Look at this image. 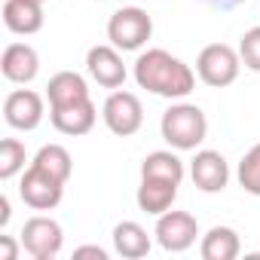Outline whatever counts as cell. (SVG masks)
<instances>
[{"instance_id":"obj_1","label":"cell","mask_w":260,"mask_h":260,"mask_svg":"<svg viewBox=\"0 0 260 260\" xmlns=\"http://www.w3.org/2000/svg\"><path fill=\"white\" fill-rule=\"evenodd\" d=\"M135 83L159 98H187L196 89V74L187 61L166 49H147L135 58Z\"/></svg>"},{"instance_id":"obj_2","label":"cell","mask_w":260,"mask_h":260,"mask_svg":"<svg viewBox=\"0 0 260 260\" xmlns=\"http://www.w3.org/2000/svg\"><path fill=\"white\" fill-rule=\"evenodd\" d=\"M159 132L172 150H196L208 135V119H205L202 107L178 101L162 113Z\"/></svg>"},{"instance_id":"obj_3","label":"cell","mask_w":260,"mask_h":260,"mask_svg":"<svg viewBox=\"0 0 260 260\" xmlns=\"http://www.w3.org/2000/svg\"><path fill=\"white\" fill-rule=\"evenodd\" d=\"M153 37V19L141 7H122L107 22V40L119 52H138Z\"/></svg>"},{"instance_id":"obj_4","label":"cell","mask_w":260,"mask_h":260,"mask_svg":"<svg viewBox=\"0 0 260 260\" xmlns=\"http://www.w3.org/2000/svg\"><path fill=\"white\" fill-rule=\"evenodd\" d=\"M239 71H242V55H239V49H233L226 43H208L196 58V77L211 89L233 86Z\"/></svg>"},{"instance_id":"obj_5","label":"cell","mask_w":260,"mask_h":260,"mask_svg":"<svg viewBox=\"0 0 260 260\" xmlns=\"http://www.w3.org/2000/svg\"><path fill=\"white\" fill-rule=\"evenodd\" d=\"M101 119L104 125L116 138H132L138 128L144 125V107H141V98L135 92H110L104 107H101Z\"/></svg>"},{"instance_id":"obj_6","label":"cell","mask_w":260,"mask_h":260,"mask_svg":"<svg viewBox=\"0 0 260 260\" xmlns=\"http://www.w3.org/2000/svg\"><path fill=\"white\" fill-rule=\"evenodd\" d=\"M19 242L34 260H52V257H58V251L64 245V230L58 220H52L46 214H34L25 220Z\"/></svg>"},{"instance_id":"obj_7","label":"cell","mask_w":260,"mask_h":260,"mask_svg":"<svg viewBox=\"0 0 260 260\" xmlns=\"http://www.w3.org/2000/svg\"><path fill=\"white\" fill-rule=\"evenodd\" d=\"M19 196L34 211H52L64 196V181L52 178L49 172H43L37 166H28V172L22 175V184H19Z\"/></svg>"},{"instance_id":"obj_8","label":"cell","mask_w":260,"mask_h":260,"mask_svg":"<svg viewBox=\"0 0 260 260\" xmlns=\"http://www.w3.org/2000/svg\"><path fill=\"white\" fill-rule=\"evenodd\" d=\"M156 242L162 251H172V254H181L187 248L196 245V236H199V223L190 211H166L159 214L156 220V230H153Z\"/></svg>"},{"instance_id":"obj_9","label":"cell","mask_w":260,"mask_h":260,"mask_svg":"<svg viewBox=\"0 0 260 260\" xmlns=\"http://www.w3.org/2000/svg\"><path fill=\"white\" fill-rule=\"evenodd\" d=\"M43 98L34 89H16L4 98V119L16 132H34L43 122Z\"/></svg>"},{"instance_id":"obj_10","label":"cell","mask_w":260,"mask_h":260,"mask_svg":"<svg viewBox=\"0 0 260 260\" xmlns=\"http://www.w3.org/2000/svg\"><path fill=\"white\" fill-rule=\"evenodd\" d=\"M86 71H89V77H92L98 86H104V89H119V86L125 83V77H128V71H125V64H122V55H119V49H116L113 43L92 46V49L86 52Z\"/></svg>"},{"instance_id":"obj_11","label":"cell","mask_w":260,"mask_h":260,"mask_svg":"<svg viewBox=\"0 0 260 260\" xmlns=\"http://www.w3.org/2000/svg\"><path fill=\"white\" fill-rule=\"evenodd\" d=\"M49 119L55 125V132L71 135V138H80V135L92 132V125L98 119V110H95L92 98H80V101H71V104L49 107Z\"/></svg>"},{"instance_id":"obj_12","label":"cell","mask_w":260,"mask_h":260,"mask_svg":"<svg viewBox=\"0 0 260 260\" xmlns=\"http://www.w3.org/2000/svg\"><path fill=\"white\" fill-rule=\"evenodd\" d=\"M190 178L202 193H220L230 184V166L217 150H196L190 162Z\"/></svg>"},{"instance_id":"obj_13","label":"cell","mask_w":260,"mask_h":260,"mask_svg":"<svg viewBox=\"0 0 260 260\" xmlns=\"http://www.w3.org/2000/svg\"><path fill=\"white\" fill-rule=\"evenodd\" d=\"M0 71L4 77L16 86H28L37 74H40V55L34 46L28 43H10L0 55Z\"/></svg>"},{"instance_id":"obj_14","label":"cell","mask_w":260,"mask_h":260,"mask_svg":"<svg viewBox=\"0 0 260 260\" xmlns=\"http://www.w3.org/2000/svg\"><path fill=\"white\" fill-rule=\"evenodd\" d=\"M178 187H181V184H172V181L141 178V187H138V193H135L138 208H141L144 214H153V217L166 214V211L175 205V199H178Z\"/></svg>"},{"instance_id":"obj_15","label":"cell","mask_w":260,"mask_h":260,"mask_svg":"<svg viewBox=\"0 0 260 260\" xmlns=\"http://www.w3.org/2000/svg\"><path fill=\"white\" fill-rule=\"evenodd\" d=\"M4 25L22 37L37 34L43 28V4H37V0H7L4 4Z\"/></svg>"},{"instance_id":"obj_16","label":"cell","mask_w":260,"mask_h":260,"mask_svg":"<svg viewBox=\"0 0 260 260\" xmlns=\"http://www.w3.org/2000/svg\"><path fill=\"white\" fill-rule=\"evenodd\" d=\"M150 233L135 223V220H122L113 226V248L119 257H128V260H138V257H147L150 254Z\"/></svg>"},{"instance_id":"obj_17","label":"cell","mask_w":260,"mask_h":260,"mask_svg":"<svg viewBox=\"0 0 260 260\" xmlns=\"http://www.w3.org/2000/svg\"><path fill=\"white\" fill-rule=\"evenodd\" d=\"M239 251H242V242L233 226H211L199 242L202 260H236Z\"/></svg>"},{"instance_id":"obj_18","label":"cell","mask_w":260,"mask_h":260,"mask_svg":"<svg viewBox=\"0 0 260 260\" xmlns=\"http://www.w3.org/2000/svg\"><path fill=\"white\" fill-rule=\"evenodd\" d=\"M46 98H49V107L71 104V101L89 98V86H86V80H83L77 71H58V74L49 77V83H46Z\"/></svg>"},{"instance_id":"obj_19","label":"cell","mask_w":260,"mask_h":260,"mask_svg":"<svg viewBox=\"0 0 260 260\" xmlns=\"http://www.w3.org/2000/svg\"><path fill=\"white\" fill-rule=\"evenodd\" d=\"M187 175L184 169V159L172 150H153L144 156L141 162V178H159V181H172V184H181Z\"/></svg>"},{"instance_id":"obj_20","label":"cell","mask_w":260,"mask_h":260,"mask_svg":"<svg viewBox=\"0 0 260 260\" xmlns=\"http://www.w3.org/2000/svg\"><path fill=\"white\" fill-rule=\"evenodd\" d=\"M31 166L49 172L52 178H58V181H64V184H68V178H71V172H74V159H71V153H68L61 144H46V147H40Z\"/></svg>"},{"instance_id":"obj_21","label":"cell","mask_w":260,"mask_h":260,"mask_svg":"<svg viewBox=\"0 0 260 260\" xmlns=\"http://www.w3.org/2000/svg\"><path fill=\"white\" fill-rule=\"evenodd\" d=\"M25 144L19 138H4L0 141V178L4 181H13L22 169H25Z\"/></svg>"},{"instance_id":"obj_22","label":"cell","mask_w":260,"mask_h":260,"mask_svg":"<svg viewBox=\"0 0 260 260\" xmlns=\"http://www.w3.org/2000/svg\"><path fill=\"white\" fill-rule=\"evenodd\" d=\"M239 184L245 193L260 196V144H254L242 159H239V172H236Z\"/></svg>"},{"instance_id":"obj_23","label":"cell","mask_w":260,"mask_h":260,"mask_svg":"<svg viewBox=\"0 0 260 260\" xmlns=\"http://www.w3.org/2000/svg\"><path fill=\"white\" fill-rule=\"evenodd\" d=\"M239 55H242V64L254 74H260V25L248 28L239 40Z\"/></svg>"},{"instance_id":"obj_24","label":"cell","mask_w":260,"mask_h":260,"mask_svg":"<svg viewBox=\"0 0 260 260\" xmlns=\"http://www.w3.org/2000/svg\"><path fill=\"white\" fill-rule=\"evenodd\" d=\"M19 257V245L13 236H0V260H16Z\"/></svg>"},{"instance_id":"obj_25","label":"cell","mask_w":260,"mask_h":260,"mask_svg":"<svg viewBox=\"0 0 260 260\" xmlns=\"http://www.w3.org/2000/svg\"><path fill=\"white\" fill-rule=\"evenodd\" d=\"M74 257H98V260H107V251L98 248V245H80L74 251Z\"/></svg>"},{"instance_id":"obj_26","label":"cell","mask_w":260,"mask_h":260,"mask_svg":"<svg viewBox=\"0 0 260 260\" xmlns=\"http://www.w3.org/2000/svg\"><path fill=\"white\" fill-rule=\"evenodd\" d=\"M10 214H13V211H10V199H7V196H0V226H7V223H10Z\"/></svg>"},{"instance_id":"obj_27","label":"cell","mask_w":260,"mask_h":260,"mask_svg":"<svg viewBox=\"0 0 260 260\" xmlns=\"http://www.w3.org/2000/svg\"><path fill=\"white\" fill-rule=\"evenodd\" d=\"M205 4H211V7H220V10H233V7L245 4V0H205Z\"/></svg>"},{"instance_id":"obj_28","label":"cell","mask_w":260,"mask_h":260,"mask_svg":"<svg viewBox=\"0 0 260 260\" xmlns=\"http://www.w3.org/2000/svg\"><path fill=\"white\" fill-rule=\"evenodd\" d=\"M37 4H46V0H37Z\"/></svg>"}]
</instances>
